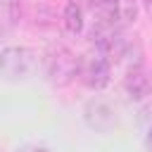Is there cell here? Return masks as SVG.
Here are the masks:
<instances>
[{"instance_id":"5b68a950","label":"cell","mask_w":152,"mask_h":152,"mask_svg":"<svg viewBox=\"0 0 152 152\" xmlns=\"http://www.w3.org/2000/svg\"><path fill=\"white\" fill-rule=\"evenodd\" d=\"M64 24H66V28H69L71 33H78V31L83 28V7H81L76 0H71V2L66 5Z\"/></svg>"},{"instance_id":"3957f363","label":"cell","mask_w":152,"mask_h":152,"mask_svg":"<svg viewBox=\"0 0 152 152\" xmlns=\"http://www.w3.org/2000/svg\"><path fill=\"white\" fill-rule=\"evenodd\" d=\"M0 69L7 78H24L31 71V52L24 48H7L0 55Z\"/></svg>"},{"instance_id":"277c9868","label":"cell","mask_w":152,"mask_h":152,"mask_svg":"<svg viewBox=\"0 0 152 152\" xmlns=\"http://www.w3.org/2000/svg\"><path fill=\"white\" fill-rule=\"evenodd\" d=\"M150 86H152V81L135 66V69H131L128 71V76H126V90L131 93V97H142L147 90H150Z\"/></svg>"},{"instance_id":"6da1fadb","label":"cell","mask_w":152,"mask_h":152,"mask_svg":"<svg viewBox=\"0 0 152 152\" xmlns=\"http://www.w3.org/2000/svg\"><path fill=\"white\" fill-rule=\"evenodd\" d=\"M95 12L107 26L124 28L135 21L138 2L135 0H95Z\"/></svg>"},{"instance_id":"7a4b0ae2","label":"cell","mask_w":152,"mask_h":152,"mask_svg":"<svg viewBox=\"0 0 152 152\" xmlns=\"http://www.w3.org/2000/svg\"><path fill=\"white\" fill-rule=\"evenodd\" d=\"M78 71H81V78L88 88L107 86V81H109V57H107V52L102 48L95 50V52H88L81 59Z\"/></svg>"},{"instance_id":"52a82bcc","label":"cell","mask_w":152,"mask_h":152,"mask_svg":"<svg viewBox=\"0 0 152 152\" xmlns=\"http://www.w3.org/2000/svg\"><path fill=\"white\" fill-rule=\"evenodd\" d=\"M147 147H150V152H152V126H150V133H147Z\"/></svg>"},{"instance_id":"ba28073f","label":"cell","mask_w":152,"mask_h":152,"mask_svg":"<svg viewBox=\"0 0 152 152\" xmlns=\"http://www.w3.org/2000/svg\"><path fill=\"white\" fill-rule=\"evenodd\" d=\"M145 5H147V10L152 12V0H145Z\"/></svg>"},{"instance_id":"8992f818","label":"cell","mask_w":152,"mask_h":152,"mask_svg":"<svg viewBox=\"0 0 152 152\" xmlns=\"http://www.w3.org/2000/svg\"><path fill=\"white\" fill-rule=\"evenodd\" d=\"M17 152H48L45 147H36V145H24V147H19Z\"/></svg>"}]
</instances>
